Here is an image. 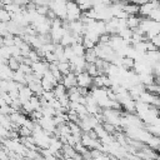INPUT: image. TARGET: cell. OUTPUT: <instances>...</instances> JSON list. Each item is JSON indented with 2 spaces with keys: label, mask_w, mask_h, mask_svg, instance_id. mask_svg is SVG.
<instances>
[{
  "label": "cell",
  "mask_w": 160,
  "mask_h": 160,
  "mask_svg": "<svg viewBox=\"0 0 160 160\" xmlns=\"http://www.w3.org/2000/svg\"><path fill=\"white\" fill-rule=\"evenodd\" d=\"M84 59L86 60V62H95V61H96L98 56H96V52H95L94 48H92V49H86V50H85Z\"/></svg>",
  "instance_id": "cell-5"
},
{
  "label": "cell",
  "mask_w": 160,
  "mask_h": 160,
  "mask_svg": "<svg viewBox=\"0 0 160 160\" xmlns=\"http://www.w3.org/2000/svg\"><path fill=\"white\" fill-rule=\"evenodd\" d=\"M81 10L75 0H68L66 1V19L68 21H74L79 20L81 16Z\"/></svg>",
  "instance_id": "cell-1"
},
{
  "label": "cell",
  "mask_w": 160,
  "mask_h": 160,
  "mask_svg": "<svg viewBox=\"0 0 160 160\" xmlns=\"http://www.w3.org/2000/svg\"><path fill=\"white\" fill-rule=\"evenodd\" d=\"M76 85L80 88L90 89V86L92 85V76H90L85 70L78 72L76 74Z\"/></svg>",
  "instance_id": "cell-2"
},
{
  "label": "cell",
  "mask_w": 160,
  "mask_h": 160,
  "mask_svg": "<svg viewBox=\"0 0 160 160\" xmlns=\"http://www.w3.org/2000/svg\"><path fill=\"white\" fill-rule=\"evenodd\" d=\"M10 20H11V14L5 8H0V22H9Z\"/></svg>",
  "instance_id": "cell-6"
},
{
  "label": "cell",
  "mask_w": 160,
  "mask_h": 160,
  "mask_svg": "<svg viewBox=\"0 0 160 160\" xmlns=\"http://www.w3.org/2000/svg\"><path fill=\"white\" fill-rule=\"evenodd\" d=\"M60 82H61L66 89L72 88V86H76V74L72 72V71H70V72L62 75V79H61Z\"/></svg>",
  "instance_id": "cell-3"
},
{
  "label": "cell",
  "mask_w": 160,
  "mask_h": 160,
  "mask_svg": "<svg viewBox=\"0 0 160 160\" xmlns=\"http://www.w3.org/2000/svg\"><path fill=\"white\" fill-rule=\"evenodd\" d=\"M125 20H126V26L130 28L131 30H134V29H136L140 25L141 16L140 15H129Z\"/></svg>",
  "instance_id": "cell-4"
},
{
  "label": "cell",
  "mask_w": 160,
  "mask_h": 160,
  "mask_svg": "<svg viewBox=\"0 0 160 160\" xmlns=\"http://www.w3.org/2000/svg\"><path fill=\"white\" fill-rule=\"evenodd\" d=\"M6 64H8V66H9L11 70H18V69H19V65H20V61H19L16 58L10 56V58L6 60Z\"/></svg>",
  "instance_id": "cell-7"
}]
</instances>
